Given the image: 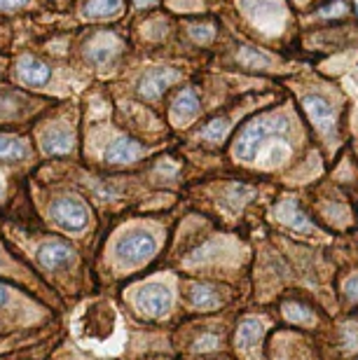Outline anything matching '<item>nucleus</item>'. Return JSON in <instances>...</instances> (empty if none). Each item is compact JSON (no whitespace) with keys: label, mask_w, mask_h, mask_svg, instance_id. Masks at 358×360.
<instances>
[{"label":"nucleus","mask_w":358,"mask_h":360,"mask_svg":"<svg viewBox=\"0 0 358 360\" xmlns=\"http://www.w3.org/2000/svg\"><path fill=\"white\" fill-rule=\"evenodd\" d=\"M288 131V120L283 115H262V117L250 120L241 134L234 141V157L243 164H253L257 153H260L264 139L269 136H281Z\"/></svg>","instance_id":"1"},{"label":"nucleus","mask_w":358,"mask_h":360,"mask_svg":"<svg viewBox=\"0 0 358 360\" xmlns=\"http://www.w3.org/2000/svg\"><path fill=\"white\" fill-rule=\"evenodd\" d=\"M155 248H157V243L148 232H134V234L122 236V239L117 241V246H115V253L122 262L141 264V262H146L153 257Z\"/></svg>","instance_id":"2"},{"label":"nucleus","mask_w":358,"mask_h":360,"mask_svg":"<svg viewBox=\"0 0 358 360\" xmlns=\"http://www.w3.org/2000/svg\"><path fill=\"white\" fill-rule=\"evenodd\" d=\"M52 218H54L56 225H61L63 229L77 232V229L87 227L89 211H87V206H84L80 199L63 197V199H56L52 204Z\"/></svg>","instance_id":"3"},{"label":"nucleus","mask_w":358,"mask_h":360,"mask_svg":"<svg viewBox=\"0 0 358 360\" xmlns=\"http://www.w3.org/2000/svg\"><path fill=\"white\" fill-rule=\"evenodd\" d=\"M136 307L146 316H164L171 309V292L160 283H148L136 292Z\"/></svg>","instance_id":"4"},{"label":"nucleus","mask_w":358,"mask_h":360,"mask_svg":"<svg viewBox=\"0 0 358 360\" xmlns=\"http://www.w3.org/2000/svg\"><path fill=\"white\" fill-rule=\"evenodd\" d=\"M178 77H181V73L174 70V68H153V70H148V73L143 75L141 84H139L141 96H146L150 101L160 98L162 94L178 80Z\"/></svg>","instance_id":"5"},{"label":"nucleus","mask_w":358,"mask_h":360,"mask_svg":"<svg viewBox=\"0 0 358 360\" xmlns=\"http://www.w3.org/2000/svg\"><path fill=\"white\" fill-rule=\"evenodd\" d=\"M302 105H305V112L309 115V120L314 122V127H317L321 134L333 131L335 110L324 96H319V94H307L302 98Z\"/></svg>","instance_id":"6"},{"label":"nucleus","mask_w":358,"mask_h":360,"mask_svg":"<svg viewBox=\"0 0 358 360\" xmlns=\"http://www.w3.org/2000/svg\"><path fill=\"white\" fill-rule=\"evenodd\" d=\"M73 260H75L73 248L66 246V243H61V241H49L38 250V262L49 271L66 269L68 264H73Z\"/></svg>","instance_id":"7"},{"label":"nucleus","mask_w":358,"mask_h":360,"mask_svg":"<svg viewBox=\"0 0 358 360\" xmlns=\"http://www.w3.org/2000/svg\"><path fill=\"white\" fill-rule=\"evenodd\" d=\"M17 75L19 80L28 84V87H40V84H45L49 80V75H52V70L45 61H40L38 56H21L17 61Z\"/></svg>","instance_id":"8"},{"label":"nucleus","mask_w":358,"mask_h":360,"mask_svg":"<svg viewBox=\"0 0 358 360\" xmlns=\"http://www.w3.org/2000/svg\"><path fill=\"white\" fill-rule=\"evenodd\" d=\"M274 213H276V218L283 222V225L293 227L295 232H312V229H314L309 218L305 215V211L300 208V204L295 199H281L276 204Z\"/></svg>","instance_id":"9"},{"label":"nucleus","mask_w":358,"mask_h":360,"mask_svg":"<svg viewBox=\"0 0 358 360\" xmlns=\"http://www.w3.org/2000/svg\"><path fill=\"white\" fill-rule=\"evenodd\" d=\"M120 54V40L115 35H96L87 49V59L94 66H106Z\"/></svg>","instance_id":"10"},{"label":"nucleus","mask_w":358,"mask_h":360,"mask_svg":"<svg viewBox=\"0 0 358 360\" xmlns=\"http://www.w3.org/2000/svg\"><path fill=\"white\" fill-rule=\"evenodd\" d=\"M143 153V148L132 139H117L113 141L108 150H106V162L108 164H132L134 160H139V155Z\"/></svg>","instance_id":"11"},{"label":"nucleus","mask_w":358,"mask_h":360,"mask_svg":"<svg viewBox=\"0 0 358 360\" xmlns=\"http://www.w3.org/2000/svg\"><path fill=\"white\" fill-rule=\"evenodd\" d=\"M197 112H199V98H197V94L192 91V89H183L176 96L174 105H171V115H174L176 120H181V122H188L192 117H197Z\"/></svg>","instance_id":"12"},{"label":"nucleus","mask_w":358,"mask_h":360,"mask_svg":"<svg viewBox=\"0 0 358 360\" xmlns=\"http://www.w3.org/2000/svg\"><path fill=\"white\" fill-rule=\"evenodd\" d=\"M42 148H45L47 155H68L73 150V136L63 131V129H49L42 136Z\"/></svg>","instance_id":"13"},{"label":"nucleus","mask_w":358,"mask_h":360,"mask_svg":"<svg viewBox=\"0 0 358 360\" xmlns=\"http://www.w3.org/2000/svg\"><path fill=\"white\" fill-rule=\"evenodd\" d=\"M262 340V323L255 321V319H246L239 323L237 328V344L241 349H248V347H255L257 342Z\"/></svg>","instance_id":"14"},{"label":"nucleus","mask_w":358,"mask_h":360,"mask_svg":"<svg viewBox=\"0 0 358 360\" xmlns=\"http://www.w3.org/2000/svg\"><path fill=\"white\" fill-rule=\"evenodd\" d=\"M26 155H28V150L19 139L0 134V162H21Z\"/></svg>","instance_id":"15"},{"label":"nucleus","mask_w":358,"mask_h":360,"mask_svg":"<svg viewBox=\"0 0 358 360\" xmlns=\"http://www.w3.org/2000/svg\"><path fill=\"white\" fill-rule=\"evenodd\" d=\"M190 300H192V304L202 307V309H213L220 304V295L216 288L204 285V283H197L190 288Z\"/></svg>","instance_id":"16"},{"label":"nucleus","mask_w":358,"mask_h":360,"mask_svg":"<svg viewBox=\"0 0 358 360\" xmlns=\"http://www.w3.org/2000/svg\"><path fill=\"white\" fill-rule=\"evenodd\" d=\"M122 7V0H89L84 5V14L91 19H103V17H113L117 14Z\"/></svg>","instance_id":"17"},{"label":"nucleus","mask_w":358,"mask_h":360,"mask_svg":"<svg viewBox=\"0 0 358 360\" xmlns=\"http://www.w3.org/2000/svg\"><path fill=\"white\" fill-rule=\"evenodd\" d=\"M227 129H230V122H227V117H216V120H211L209 124L202 129V131H199V136H202L204 141H209V143H218L227 134Z\"/></svg>","instance_id":"18"},{"label":"nucleus","mask_w":358,"mask_h":360,"mask_svg":"<svg viewBox=\"0 0 358 360\" xmlns=\"http://www.w3.org/2000/svg\"><path fill=\"white\" fill-rule=\"evenodd\" d=\"M283 314H286V319L293 323H314V311L309 307L300 304V302H286Z\"/></svg>","instance_id":"19"},{"label":"nucleus","mask_w":358,"mask_h":360,"mask_svg":"<svg viewBox=\"0 0 358 360\" xmlns=\"http://www.w3.org/2000/svg\"><path fill=\"white\" fill-rule=\"evenodd\" d=\"M239 61L243 63V66H248V68L269 66V63H271L269 56L260 54V52H257V49H253V47H243V49H241V54H239Z\"/></svg>","instance_id":"20"},{"label":"nucleus","mask_w":358,"mask_h":360,"mask_svg":"<svg viewBox=\"0 0 358 360\" xmlns=\"http://www.w3.org/2000/svg\"><path fill=\"white\" fill-rule=\"evenodd\" d=\"M190 38L195 42H202V45H209V42L216 38V31L213 26H190Z\"/></svg>","instance_id":"21"},{"label":"nucleus","mask_w":358,"mask_h":360,"mask_svg":"<svg viewBox=\"0 0 358 360\" xmlns=\"http://www.w3.org/2000/svg\"><path fill=\"white\" fill-rule=\"evenodd\" d=\"M347 10H349V7H347L345 0H335V3L326 5V7H321L319 14H321V17H326V19H333V17L338 19V17H345Z\"/></svg>","instance_id":"22"},{"label":"nucleus","mask_w":358,"mask_h":360,"mask_svg":"<svg viewBox=\"0 0 358 360\" xmlns=\"http://www.w3.org/2000/svg\"><path fill=\"white\" fill-rule=\"evenodd\" d=\"M345 337H347V342H345V349L347 351H358V330L356 328H352V326H347L345 328Z\"/></svg>","instance_id":"23"},{"label":"nucleus","mask_w":358,"mask_h":360,"mask_svg":"<svg viewBox=\"0 0 358 360\" xmlns=\"http://www.w3.org/2000/svg\"><path fill=\"white\" fill-rule=\"evenodd\" d=\"M31 0H0V12H10V10H19V7L28 5Z\"/></svg>","instance_id":"24"},{"label":"nucleus","mask_w":358,"mask_h":360,"mask_svg":"<svg viewBox=\"0 0 358 360\" xmlns=\"http://www.w3.org/2000/svg\"><path fill=\"white\" fill-rule=\"evenodd\" d=\"M216 344H218V337H202V340L195 344V351H211V349H216Z\"/></svg>","instance_id":"25"},{"label":"nucleus","mask_w":358,"mask_h":360,"mask_svg":"<svg viewBox=\"0 0 358 360\" xmlns=\"http://www.w3.org/2000/svg\"><path fill=\"white\" fill-rule=\"evenodd\" d=\"M347 297L352 302H358V276L347 281Z\"/></svg>","instance_id":"26"},{"label":"nucleus","mask_w":358,"mask_h":360,"mask_svg":"<svg viewBox=\"0 0 358 360\" xmlns=\"http://www.w3.org/2000/svg\"><path fill=\"white\" fill-rule=\"evenodd\" d=\"M134 3L139 5V7H146V5H153L155 0H134Z\"/></svg>","instance_id":"27"},{"label":"nucleus","mask_w":358,"mask_h":360,"mask_svg":"<svg viewBox=\"0 0 358 360\" xmlns=\"http://www.w3.org/2000/svg\"><path fill=\"white\" fill-rule=\"evenodd\" d=\"M7 300V290H5V285H0V304Z\"/></svg>","instance_id":"28"},{"label":"nucleus","mask_w":358,"mask_h":360,"mask_svg":"<svg viewBox=\"0 0 358 360\" xmlns=\"http://www.w3.org/2000/svg\"><path fill=\"white\" fill-rule=\"evenodd\" d=\"M0 194H3V183H0Z\"/></svg>","instance_id":"29"}]
</instances>
